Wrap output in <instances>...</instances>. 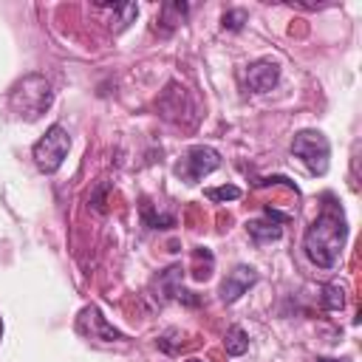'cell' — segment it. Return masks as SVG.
Instances as JSON below:
<instances>
[{"label": "cell", "instance_id": "6da1fadb", "mask_svg": "<svg viewBox=\"0 0 362 362\" xmlns=\"http://www.w3.org/2000/svg\"><path fill=\"white\" fill-rule=\"evenodd\" d=\"M345 238H348V223H345V215H342V206L328 201L322 206V212L311 221V226L305 229L303 235V249L308 255V260L320 269H334L339 255H342V246H345Z\"/></svg>", "mask_w": 362, "mask_h": 362}, {"label": "cell", "instance_id": "7a4b0ae2", "mask_svg": "<svg viewBox=\"0 0 362 362\" xmlns=\"http://www.w3.org/2000/svg\"><path fill=\"white\" fill-rule=\"evenodd\" d=\"M11 110L25 119V122H37L54 102V90H51V82L42 76V74H28L23 76L14 88H11Z\"/></svg>", "mask_w": 362, "mask_h": 362}, {"label": "cell", "instance_id": "3957f363", "mask_svg": "<svg viewBox=\"0 0 362 362\" xmlns=\"http://www.w3.org/2000/svg\"><path fill=\"white\" fill-rule=\"evenodd\" d=\"M71 150V136L62 124H51L45 136L31 147V158L42 173H57Z\"/></svg>", "mask_w": 362, "mask_h": 362}, {"label": "cell", "instance_id": "277c9868", "mask_svg": "<svg viewBox=\"0 0 362 362\" xmlns=\"http://www.w3.org/2000/svg\"><path fill=\"white\" fill-rule=\"evenodd\" d=\"M291 153L305 164V170L311 175H325L328 173L331 147H328V139L320 130H300L291 141Z\"/></svg>", "mask_w": 362, "mask_h": 362}, {"label": "cell", "instance_id": "5b68a950", "mask_svg": "<svg viewBox=\"0 0 362 362\" xmlns=\"http://www.w3.org/2000/svg\"><path fill=\"white\" fill-rule=\"evenodd\" d=\"M221 167V153L215 147H206V144H195L184 153V158L175 164V175L184 178L187 184H195L201 181L204 175H209L212 170Z\"/></svg>", "mask_w": 362, "mask_h": 362}, {"label": "cell", "instance_id": "8992f818", "mask_svg": "<svg viewBox=\"0 0 362 362\" xmlns=\"http://www.w3.org/2000/svg\"><path fill=\"white\" fill-rule=\"evenodd\" d=\"M76 334H82V337L90 339V342H122V339H124V334L116 331V328L102 317V311H99L96 305H85V308L79 311V317H76Z\"/></svg>", "mask_w": 362, "mask_h": 362}, {"label": "cell", "instance_id": "52a82bcc", "mask_svg": "<svg viewBox=\"0 0 362 362\" xmlns=\"http://www.w3.org/2000/svg\"><path fill=\"white\" fill-rule=\"evenodd\" d=\"M257 283V272L252 269V266H235L226 277H223V283H221V300L223 303H235L240 294H246V288L249 286H255Z\"/></svg>", "mask_w": 362, "mask_h": 362}, {"label": "cell", "instance_id": "ba28073f", "mask_svg": "<svg viewBox=\"0 0 362 362\" xmlns=\"http://www.w3.org/2000/svg\"><path fill=\"white\" fill-rule=\"evenodd\" d=\"M280 79V68L272 59H257L246 68V85L255 93H269Z\"/></svg>", "mask_w": 362, "mask_h": 362}, {"label": "cell", "instance_id": "9c48e42d", "mask_svg": "<svg viewBox=\"0 0 362 362\" xmlns=\"http://www.w3.org/2000/svg\"><path fill=\"white\" fill-rule=\"evenodd\" d=\"M246 229L252 235L255 243H272L283 235V223L272 221V218H255V221H246Z\"/></svg>", "mask_w": 362, "mask_h": 362}, {"label": "cell", "instance_id": "30bf717a", "mask_svg": "<svg viewBox=\"0 0 362 362\" xmlns=\"http://www.w3.org/2000/svg\"><path fill=\"white\" fill-rule=\"evenodd\" d=\"M187 11H189V6L181 3V0H170V3H164V6H161V17H158V28H161V34H170L178 23H184V20H187Z\"/></svg>", "mask_w": 362, "mask_h": 362}, {"label": "cell", "instance_id": "8fae6325", "mask_svg": "<svg viewBox=\"0 0 362 362\" xmlns=\"http://www.w3.org/2000/svg\"><path fill=\"white\" fill-rule=\"evenodd\" d=\"M223 348H226L229 356H240V354H246V351H249V337H246V331H243L240 325H232V328L226 331Z\"/></svg>", "mask_w": 362, "mask_h": 362}, {"label": "cell", "instance_id": "7c38bea8", "mask_svg": "<svg viewBox=\"0 0 362 362\" xmlns=\"http://www.w3.org/2000/svg\"><path fill=\"white\" fill-rule=\"evenodd\" d=\"M107 8H113L119 17H116V23L110 25L113 31H122V28H127V23H133V17L139 14V6L136 3H107Z\"/></svg>", "mask_w": 362, "mask_h": 362}, {"label": "cell", "instance_id": "4fadbf2b", "mask_svg": "<svg viewBox=\"0 0 362 362\" xmlns=\"http://www.w3.org/2000/svg\"><path fill=\"white\" fill-rule=\"evenodd\" d=\"M204 195H206L209 201H215V204H221V201H238V198H240V187H235V184L209 187V189H204Z\"/></svg>", "mask_w": 362, "mask_h": 362}, {"label": "cell", "instance_id": "5bb4252c", "mask_svg": "<svg viewBox=\"0 0 362 362\" xmlns=\"http://www.w3.org/2000/svg\"><path fill=\"white\" fill-rule=\"evenodd\" d=\"M322 305L331 308V311H339V308L345 305V291H342L339 286H334V283L325 286V288H322Z\"/></svg>", "mask_w": 362, "mask_h": 362}, {"label": "cell", "instance_id": "9a60e30c", "mask_svg": "<svg viewBox=\"0 0 362 362\" xmlns=\"http://www.w3.org/2000/svg\"><path fill=\"white\" fill-rule=\"evenodd\" d=\"M243 23H246V11L243 8H229L223 14V28H229V31H240Z\"/></svg>", "mask_w": 362, "mask_h": 362}, {"label": "cell", "instance_id": "2e32d148", "mask_svg": "<svg viewBox=\"0 0 362 362\" xmlns=\"http://www.w3.org/2000/svg\"><path fill=\"white\" fill-rule=\"evenodd\" d=\"M195 255H198V260H201V257H206V263H212V255H209L204 246H201V249H195ZM209 272H212V266H204V269L192 272V277H195V280H206V277H209Z\"/></svg>", "mask_w": 362, "mask_h": 362}, {"label": "cell", "instance_id": "e0dca14e", "mask_svg": "<svg viewBox=\"0 0 362 362\" xmlns=\"http://www.w3.org/2000/svg\"><path fill=\"white\" fill-rule=\"evenodd\" d=\"M317 362H337V359H317Z\"/></svg>", "mask_w": 362, "mask_h": 362}, {"label": "cell", "instance_id": "ac0fdd59", "mask_svg": "<svg viewBox=\"0 0 362 362\" xmlns=\"http://www.w3.org/2000/svg\"><path fill=\"white\" fill-rule=\"evenodd\" d=\"M187 362H204V359H187Z\"/></svg>", "mask_w": 362, "mask_h": 362}, {"label": "cell", "instance_id": "d6986e66", "mask_svg": "<svg viewBox=\"0 0 362 362\" xmlns=\"http://www.w3.org/2000/svg\"><path fill=\"white\" fill-rule=\"evenodd\" d=\"M0 337H3V320H0Z\"/></svg>", "mask_w": 362, "mask_h": 362}]
</instances>
